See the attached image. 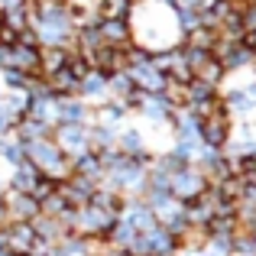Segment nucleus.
<instances>
[{
	"mask_svg": "<svg viewBox=\"0 0 256 256\" xmlns=\"http://www.w3.org/2000/svg\"><path fill=\"white\" fill-rule=\"evenodd\" d=\"M208 188V182H204V175H201L198 166H182L178 172H172L169 175V194L172 198H178V201H192V198H198L201 192Z\"/></svg>",
	"mask_w": 256,
	"mask_h": 256,
	"instance_id": "obj_2",
	"label": "nucleus"
},
{
	"mask_svg": "<svg viewBox=\"0 0 256 256\" xmlns=\"http://www.w3.org/2000/svg\"><path fill=\"white\" fill-rule=\"evenodd\" d=\"M250 4H253V6H256V0H250Z\"/></svg>",
	"mask_w": 256,
	"mask_h": 256,
	"instance_id": "obj_10",
	"label": "nucleus"
},
{
	"mask_svg": "<svg viewBox=\"0 0 256 256\" xmlns=\"http://www.w3.org/2000/svg\"><path fill=\"white\" fill-rule=\"evenodd\" d=\"M42 178V175H39V169L32 162H20V166H13V175H10V188H16V192H26L30 194L32 188H36V182Z\"/></svg>",
	"mask_w": 256,
	"mask_h": 256,
	"instance_id": "obj_8",
	"label": "nucleus"
},
{
	"mask_svg": "<svg viewBox=\"0 0 256 256\" xmlns=\"http://www.w3.org/2000/svg\"><path fill=\"white\" fill-rule=\"evenodd\" d=\"M16 75H39V46L30 42H13L10 46V68Z\"/></svg>",
	"mask_w": 256,
	"mask_h": 256,
	"instance_id": "obj_5",
	"label": "nucleus"
},
{
	"mask_svg": "<svg viewBox=\"0 0 256 256\" xmlns=\"http://www.w3.org/2000/svg\"><path fill=\"white\" fill-rule=\"evenodd\" d=\"M46 4H62V0H46Z\"/></svg>",
	"mask_w": 256,
	"mask_h": 256,
	"instance_id": "obj_9",
	"label": "nucleus"
},
{
	"mask_svg": "<svg viewBox=\"0 0 256 256\" xmlns=\"http://www.w3.org/2000/svg\"><path fill=\"white\" fill-rule=\"evenodd\" d=\"M98 20H133L136 4L133 0H94Z\"/></svg>",
	"mask_w": 256,
	"mask_h": 256,
	"instance_id": "obj_7",
	"label": "nucleus"
},
{
	"mask_svg": "<svg viewBox=\"0 0 256 256\" xmlns=\"http://www.w3.org/2000/svg\"><path fill=\"white\" fill-rule=\"evenodd\" d=\"M52 143L62 150L65 159H78L88 150V124H56L52 126Z\"/></svg>",
	"mask_w": 256,
	"mask_h": 256,
	"instance_id": "obj_1",
	"label": "nucleus"
},
{
	"mask_svg": "<svg viewBox=\"0 0 256 256\" xmlns=\"http://www.w3.org/2000/svg\"><path fill=\"white\" fill-rule=\"evenodd\" d=\"M98 32L104 46H136V26L133 20H98Z\"/></svg>",
	"mask_w": 256,
	"mask_h": 256,
	"instance_id": "obj_4",
	"label": "nucleus"
},
{
	"mask_svg": "<svg viewBox=\"0 0 256 256\" xmlns=\"http://www.w3.org/2000/svg\"><path fill=\"white\" fill-rule=\"evenodd\" d=\"M68 62V46H39V75L49 78L65 68Z\"/></svg>",
	"mask_w": 256,
	"mask_h": 256,
	"instance_id": "obj_6",
	"label": "nucleus"
},
{
	"mask_svg": "<svg viewBox=\"0 0 256 256\" xmlns=\"http://www.w3.org/2000/svg\"><path fill=\"white\" fill-rule=\"evenodd\" d=\"M0 204L6 208L10 220H23V224H30V220L39 214V201L32 198V194H26V192H16V188H6V192L0 194Z\"/></svg>",
	"mask_w": 256,
	"mask_h": 256,
	"instance_id": "obj_3",
	"label": "nucleus"
}]
</instances>
